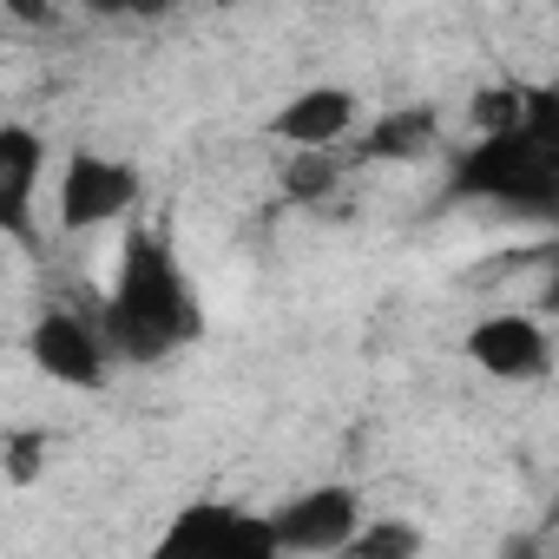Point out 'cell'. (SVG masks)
I'll use <instances>...</instances> for the list:
<instances>
[{
    "instance_id": "cell-11",
    "label": "cell",
    "mask_w": 559,
    "mask_h": 559,
    "mask_svg": "<svg viewBox=\"0 0 559 559\" xmlns=\"http://www.w3.org/2000/svg\"><path fill=\"white\" fill-rule=\"evenodd\" d=\"M343 552H356V559H408V552H421V533L402 526V520H382V526H356Z\"/></svg>"
},
{
    "instance_id": "cell-3",
    "label": "cell",
    "mask_w": 559,
    "mask_h": 559,
    "mask_svg": "<svg viewBox=\"0 0 559 559\" xmlns=\"http://www.w3.org/2000/svg\"><path fill=\"white\" fill-rule=\"evenodd\" d=\"M53 204H60V230H73V237L80 230H106V224H119L139 204V171L106 158V152H73L67 171H60Z\"/></svg>"
},
{
    "instance_id": "cell-17",
    "label": "cell",
    "mask_w": 559,
    "mask_h": 559,
    "mask_svg": "<svg viewBox=\"0 0 559 559\" xmlns=\"http://www.w3.org/2000/svg\"><path fill=\"white\" fill-rule=\"evenodd\" d=\"M211 8H237V0H211Z\"/></svg>"
},
{
    "instance_id": "cell-2",
    "label": "cell",
    "mask_w": 559,
    "mask_h": 559,
    "mask_svg": "<svg viewBox=\"0 0 559 559\" xmlns=\"http://www.w3.org/2000/svg\"><path fill=\"white\" fill-rule=\"evenodd\" d=\"M454 191L500 204V211H526L546 217L552 191H559V139H552V93L526 99V119L507 132H480L467 145V158L454 165Z\"/></svg>"
},
{
    "instance_id": "cell-13",
    "label": "cell",
    "mask_w": 559,
    "mask_h": 559,
    "mask_svg": "<svg viewBox=\"0 0 559 559\" xmlns=\"http://www.w3.org/2000/svg\"><path fill=\"white\" fill-rule=\"evenodd\" d=\"M526 99H533V93H520V86H487V93L474 99V126H480V132H507V126L526 119Z\"/></svg>"
},
{
    "instance_id": "cell-6",
    "label": "cell",
    "mask_w": 559,
    "mask_h": 559,
    "mask_svg": "<svg viewBox=\"0 0 559 559\" xmlns=\"http://www.w3.org/2000/svg\"><path fill=\"white\" fill-rule=\"evenodd\" d=\"M356 526H362V493L356 487H310L290 507L270 513L276 552H343Z\"/></svg>"
},
{
    "instance_id": "cell-10",
    "label": "cell",
    "mask_w": 559,
    "mask_h": 559,
    "mask_svg": "<svg viewBox=\"0 0 559 559\" xmlns=\"http://www.w3.org/2000/svg\"><path fill=\"white\" fill-rule=\"evenodd\" d=\"M435 139H441L435 106H408V112H389V119L369 126L362 158H376V165H389V158H421V152H435Z\"/></svg>"
},
{
    "instance_id": "cell-14",
    "label": "cell",
    "mask_w": 559,
    "mask_h": 559,
    "mask_svg": "<svg viewBox=\"0 0 559 559\" xmlns=\"http://www.w3.org/2000/svg\"><path fill=\"white\" fill-rule=\"evenodd\" d=\"M47 467V435H14L8 441V480H34Z\"/></svg>"
},
{
    "instance_id": "cell-7",
    "label": "cell",
    "mask_w": 559,
    "mask_h": 559,
    "mask_svg": "<svg viewBox=\"0 0 559 559\" xmlns=\"http://www.w3.org/2000/svg\"><path fill=\"white\" fill-rule=\"evenodd\" d=\"M467 356H474V369H487V376H500V382H533V376L552 369L546 330H539L533 317H520V310L474 323V330H467Z\"/></svg>"
},
{
    "instance_id": "cell-8",
    "label": "cell",
    "mask_w": 559,
    "mask_h": 559,
    "mask_svg": "<svg viewBox=\"0 0 559 559\" xmlns=\"http://www.w3.org/2000/svg\"><path fill=\"white\" fill-rule=\"evenodd\" d=\"M356 119H362V106H356L349 86H310V93H297L284 112H276V139H284L290 152H343Z\"/></svg>"
},
{
    "instance_id": "cell-4",
    "label": "cell",
    "mask_w": 559,
    "mask_h": 559,
    "mask_svg": "<svg viewBox=\"0 0 559 559\" xmlns=\"http://www.w3.org/2000/svg\"><path fill=\"white\" fill-rule=\"evenodd\" d=\"M158 552L165 559H276V533L243 507H185L165 526Z\"/></svg>"
},
{
    "instance_id": "cell-1",
    "label": "cell",
    "mask_w": 559,
    "mask_h": 559,
    "mask_svg": "<svg viewBox=\"0 0 559 559\" xmlns=\"http://www.w3.org/2000/svg\"><path fill=\"white\" fill-rule=\"evenodd\" d=\"M198 330H204V317H198V297H191V284H185L171 243H165L158 230L126 237L119 276H112L106 310H99L106 349L126 356V362H165V356L185 349Z\"/></svg>"
},
{
    "instance_id": "cell-12",
    "label": "cell",
    "mask_w": 559,
    "mask_h": 559,
    "mask_svg": "<svg viewBox=\"0 0 559 559\" xmlns=\"http://www.w3.org/2000/svg\"><path fill=\"white\" fill-rule=\"evenodd\" d=\"M336 178H343V158H336V152H297V165L284 171L290 198H323Z\"/></svg>"
},
{
    "instance_id": "cell-9",
    "label": "cell",
    "mask_w": 559,
    "mask_h": 559,
    "mask_svg": "<svg viewBox=\"0 0 559 559\" xmlns=\"http://www.w3.org/2000/svg\"><path fill=\"white\" fill-rule=\"evenodd\" d=\"M47 171V145L27 126H0V237H34V191Z\"/></svg>"
},
{
    "instance_id": "cell-16",
    "label": "cell",
    "mask_w": 559,
    "mask_h": 559,
    "mask_svg": "<svg viewBox=\"0 0 559 559\" xmlns=\"http://www.w3.org/2000/svg\"><path fill=\"white\" fill-rule=\"evenodd\" d=\"M21 27H40V21H53V0H0Z\"/></svg>"
},
{
    "instance_id": "cell-15",
    "label": "cell",
    "mask_w": 559,
    "mask_h": 559,
    "mask_svg": "<svg viewBox=\"0 0 559 559\" xmlns=\"http://www.w3.org/2000/svg\"><path fill=\"white\" fill-rule=\"evenodd\" d=\"M93 14H165L171 0H86Z\"/></svg>"
},
{
    "instance_id": "cell-5",
    "label": "cell",
    "mask_w": 559,
    "mask_h": 559,
    "mask_svg": "<svg viewBox=\"0 0 559 559\" xmlns=\"http://www.w3.org/2000/svg\"><path fill=\"white\" fill-rule=\"evenodd\" d=\"M34 349V369L53 376L60 389H106V369H112V349L99 336V317H80V310H47L27 336Z\"/></svg>"
}]
</instances>
